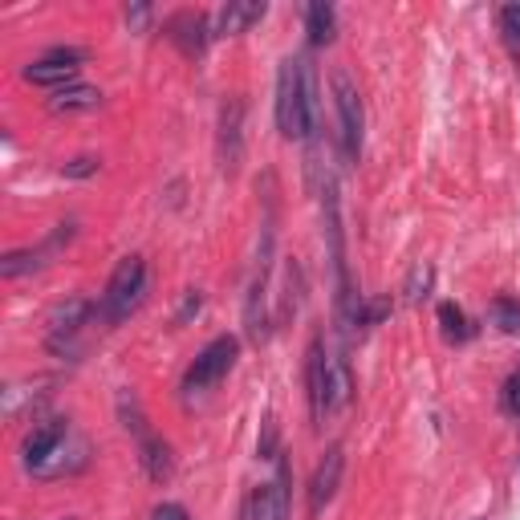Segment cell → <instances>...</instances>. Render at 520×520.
Wrapping results in <instances>:
<instances>
[{
	"instance_id": "cell-6",
	"label": "cell",
	"mask_w": 520,
	"mask_h": 520,
	"mask_svg": "<svg viewBox=\"0 0 520 520\" xmlns=\"http://www.w3.org/2000/svg\"><path fill=\"white\" fill-rule=\"evenodd\" d=\"M240 520H289V468L281 464L277 468V480L256 488L248 500H244V512Z\"/></svg>"
},
{
	"instance_id": "cell-8",
	"label": "cell",
	"mask_w": 520,
	"mask_h": 520,
	"mask_svg": "<svg viewBox=\"0 0 520 520\" xmlns=\"http://www.w3.org/2000/svg\"><path fill=\"white\" fill-rule=\"evenodd\" d=\"M342 468H346V451H342V447H330V451H325V460L317 464L313 480H309V516H321L325 504L338 496Z\"/></svg>"
},
{
	"instance_id": "cell-24",
	"label": "cell",
	"mask_w": 520,
	"mask_h": 520,
	"mask_svg": "<svg viewBox=\"0 0 520 520\" xmlns=\"http://www.w3.org/2000/svg\"><path fill=\"white\" fill-rule=\"evenodd\" d=\"M151 520H187V508L183 504H159L151 512Z\"/></svg>"
},
{
	"instance_id": "cell-5",
	"label": "cell",
	"mask_w": 520,
	"mask_h": 520,
	"mask_svg": "<svg viewBox=\"0 0 520 520\" xmlns=\"http://www.w3.org/2000/svg\"><path fill=\"white\" fill-rule=\"evenodd\" d=\"M236 354H240V342H236L232 334L208 342V346L200 350V358L191 362V370L183 374V390H187V395H200V390H208V386H216L220 378H228V370L236 366Z\"/></svg>"
},
{
	"instance_id": "cell-2",
	"label": "cell",
	"mask_w": 520,
	"mask_h": 520,
	"mask_svg": "<svg viewBox=\"0 0 520 520\" xmlns=\"http://www.w3.org/2000/svg\"><path fill=\"white\" fill-rule=\"evenodd\" d=\"M21 455H25V468H29L33 476L57 480V476H70V472L82 468V464H74V460H65V455H78V460H86V443L70 431V423H65V419H45V423H37V427L25 435Z\"/></svg>"
},
{
	"instance_id": "cell-7",
	"label": "cell",
	"mask_w": 520,
	"mask_h": 520,
	"mask_svg": "<svg viewBox=\"0 0 520 520\" xmlns=\"http://www.w3.org/2000/svg\"><path fill=\"white\" fill-rule=\"evenodd\" d=\"M90 313H98V309H94L90 301H82V297L57 305L53 317H49V338H45L49 350H53V354H70V346H74V338L82 334V325H86Z\"/></svg>"
},
{
	"instance_id": "cell-10",
	"label": "cell",
	"mask_w": 520,
	"mask_h": 520,
	"mask_svg": "<svg viewBox=\"0 0 520 520\" xmlns=\"http://www.w3.org/2000/svg\"><path fill=\"white\" fill-rule=\"evenodd\" d=\"M305 378H309V411H313V423H325V419H330V407H325V395H330V374H325V342L321 338H313V346H309Z\"/></svg>"
},
{
	"instance_id": "cell-21",
	"label": "cell",
	"mask_w": 520,
	"mask_h": 520,
	"mask_svg": "<svg viewBox=\"0 0 520 520\" xmlns=\"http://www.w3.org/2000/svg\"><path fill=\"white\" fill-rule=\"evenodd\" d=\"M94 171H98V159H94V155H82V159H74V163L61 167L65 179H86V175H94Z\"/></svg>"
},
{
	"instance_id": "cell-17",
	"label": "cell",
	"mask_w": 520,
	"mask_h": 520,
	"mask_svg": "<svg viewBox=\"0 0 520 520\" xmlns=\"http://www.w3.org/2000/svg\"><path fill=\"white\" fill-rule=\"evenodd\" d=\"M305 33L313 45H330L334 41V5H325V0H313L305 9Z\"/></svg>"
},
{
	"instance_id": "cell-12",
	"label": "cell",
	"mask_w": 520,
	"mask_h": 520,
	"mask_svg": "<svg viewBox=\"0 0 520 520\" xmlns=\"http://www.w3.org/2000/svg\"><path fill=\"white\" fill-rule=\"evenodd\" d=\"M25 78L33 82V86H53V94L57 90H70V86H78V65L74 61H57V57H41V61H33L29 70H25Z\"/></svg>"
},
{
	"instance_id": "cell-15",
	"label": "cell",
	"mask_w": 520,
	"mask_h": 520,
	"mask_svg": "<svg viewBox=\"0 0 520 520\" xmlns=\"http://www.w3.org/2000/svg\"><path fill=\"white\" fill-rule=\"evenodd\" d=\"M139 460H143V472H147L155 484L171 480V451H167V443H163L159 435H143V439H139Z\"/></svg>"
},
{
	"instance_id": "cell-25",
	"label": "cell",
	"mask_w": 520,
	"mask_h": 520,
	"mask_svg": "<svg viewBox=\"0 0 520 520\" xmlns=\"http://www.w3.org/2000/svg\"><path fill=\"white\" fill-rule=\"evenodd\" d=\"M147 17H151V9H147V5H139V9H126L130 29H143V25H147Z\"/></svg>"
},
{
	"instance_id": "cell-13",
	"label": "cell",
	"mask_w": 520,
	"mask_h": 520,
	"mask_svg": "<svg viewBox=\"0 0 520 520\" xmlns=\"http://www.w3.org/2000/svg\"><path fill=\"white\" fill-rule=\"evenodd\" d=\"M265 13H269L265 0H228V5L220 9V37H240Z\"/></svg>"
},
{
	"instance_id": "cell-20",
	"label": "cell",
	"mask_w": 520,
	"mask_h": 520,
	"mask_svg": "<svg viewBox=\"0 0 520 520\" xmlns=\"http://www.w3.org/2000/svg\"><path fill=\"white\" fill-rule=\"evenodd\" d=\"M431 277H435V273H431V265H415V269H411V281H407V289H403L411 305H419V301L427 297V289H431Z\"/></svg>"
},
{
	"instance_id": "cell-4",
	"label": "cell",
	"mask_w": 520,
	"mask_h": 520,
	"mask_svg": "<svg viewBox=\"0 0 520 520\" xmlns=\"http://www.w3.org/2000/svg\"><path fill=\"white\" fill-rule=\"evenodd\" d=\"M334 106H338V139H342V159H346V163H358L366 114H362L358 86H354V78H350L346 70H334Z\"/></svg>"
},
{
	"instance_id": "cell-11",
	"label": "cell",
	"mask_w": 520,
	"mask_h": 520,
	"mask_svg": "<svg viewBox=\"0 0 520 520\" xmlns=\"http://www.w3.org/2000/svg\"><path fill=\"white\" fill-rule=\"evenodd\" d=\"M167 37L179 45V53L200 57L204 45H208V21H204V13H179V17H171L167 21Z\"/></svg>"
},
{
	"instance_id": "cell-23",
	"label": "cell",
	"mask_w": 520,
	"mask_h": 520,
	"mask_svg": "<svg viewBox=\"0 0 520 520\" xmlns=\"http://www.w3.org/2000/svg\"><path fill=\"white\" fill-rule=\"evenodd\" d=\"M504 403H508V411L512 415H520V370L508 378V386H504Z\"/></svg>"
},
{
	"instance_id": "cell-19",
	"label": "cell",
	"mask_w": 520,
	"mask_h": 520,
	"mask_svg": "<svg viewBox=\"0 0 520 520\" xmlns=\"http://www.w3.org/2000/svg\"><path fill=\"white\" fill-rule=\"evenodd\" d=\"M492 321H496V330H504V334H520V301L500 297L492 305Z\"/></svg>"
},
{
	"instance_id": "cell-9",
	"label": "cell",
	"mask_w": 520,
	"mask_h": 520,
	"mask_svg": "<svg viewBox=\"0 0 520 520\" xmlns=\"http://www.w3.org/2000/svg\"><path fill=\"white\" fill-rule=\"evenodd\" d=\"M240 155H244V102L228 98L220 110V167L228 175H236Z\"/></svg>"
},
{
	"instance_id": "cell-18",
	"label": "cell",
	"mask_w": 520,
	"mask_h": 520,
	"mask_svg": "<svg viewBox=\"0 0 520 520\" xmlns=\"http://www.w3.org/2000/svg\"><path fill=\"white\" fill-rule=\"evenodd\" d=\"M439 325H443V338L447 342H468V317H464V309L460 305H451V301H443L439 305Z\"/></svg>"
},
{
	"instance_id": "cell-16",
	"label": "cell",
	"mask_w": 520,
	"mask_h": 520,
	"mask_svg": "<svg viewBox=\"0 0 520 520\" xmlns=\"http://www.w3.org/2000/svg\"><path fill=\"white\" fill-rule=\"evenodd\" d=\"M102 102V94L94 86H70V90H57L49 98V110L53 114H82V110H94Z\"/></svg>"
},
{
	"instance_id": "cell-14",
	"label": "cell",
	"mask_w": 520,
	"mask_h": 520,
	"mask_svg": "<svg viewBox=\"0 0 520 520\" xmlns=\"http://www.w3.org/2000/svg\"><path fill=\"white\" fill-rule=\"evenodd\" d=\"M325 374H330V395H325V407H330V415H338V411L350 403V390H354L346 358H342V354H330V350H325Z\"/></svg>"
},
{
	"instance_id": "cell-3",
	"label": "cell",
	"mask_w": 520,
	"mask_h": 520,
	"mask_svg": "<svg viewBox=\"0 0 520 520\" xmlns=\"http://www.w3.org/2000/svg\"><path fill=\"white\" fill-rule=\"evenodd\" d=\"M143 293H147V265H143V256H126L122 265L114 269V277H110V285H106V293H102V301L94 309H98L102 321L118 325V321H126L130 313L139 309Z\"/></svg>"
},
{
	"instance_id": "cell-1",
	"label": "cell",
	"mask_w": 520,
	"mask_h": 520,
	"mask_svg": "<svg viewBox=\"0 0 520 520\" xmlns=\"http://www.w3.org/2000/svg\"><path fill=\"white\" fill-rule=\"evenodd\" d=\"M277 126L285 139H309L317 126V74L305 57H285L277 74Z\"/></svg>"
},
{
	"instance_id": "cell-22",
	"label": "cell",
	"mask_w": 520,
	"mask_h": 520,
	"mask_svg": "<svg viewBox=\"0 0 520 520\" xmlns=\"http://www.w3.org/2000/svg\"><path fill=\"white\" fill-rule=\"evenodd\" d=\"M500 25H504L508 41H520V0H516V5H504V13H500Z\"/></svg>"
}]
</instances>
